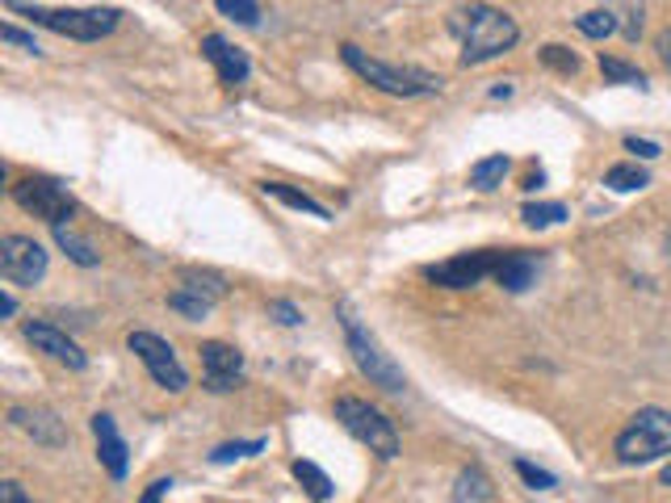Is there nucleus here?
<instances>
[{"mask_svg":"<svg viewBox=\"0 0 671 503\" xmlns=\"http://www.w3.org/2000/svg\"><path fill=\"white\" fill-rule=\"evenodd\" d=\"M449 34L461 42V67H475V63H487L503 51H512L521 39V25L512 21V13H503L496 4L470 0V4H458L449 13Z\"/></svg>","mask_w":671,"mask_h":503,"instance_id":"f257e3e1","label":"nucleus"},{"mask_svg":"<svg viewBox=\"0 0 671 503\" xmlns=\"http://www.w3.org/2000/svg\"><path fill=\"white\" fill-rule=\"evenodd\" d=\"M336 319H340V328H344V344H349V353H353V365L370 377V386L391 390V395H403V386H407L403 365H398L391 353H382L377 335L356 319L353 307H349V302H336Z\"/></svg>","mask_w":671,"mask_h":503,"instance_id":"f03ea898","label":"nucleus"},{"mask_svg":"<svg viewBox=\"0 0 671 503\" xmlns=\"http://www.w3.org/2000/svg\"><path fill=\"white\" fill-rule=\"evenodd\" d=\"M13 13H25V18L42 25V30H51V34H63V39L72 42H97L105 34H114V25H118V9H109V4H97V9H46V4H30V0H4Z\"/></svg>","mask_w":671,"mask_h":503,"instance_id":"7ed1b4c3","label":"nucleus"},{"mask_svg":"<svg viewBox=\"0 0 671 503\" xmlns=\"http://www.w3.org/2000/svg\"><path fill=\"white\" fill-rule=\"evenodd\" d=\"M344 63L353 67L361 81H370L374 88L391 93V97H428V93H440V76L424 72V67H398V63H382L374 55H365L356 42H344L340 46Z\"/></svg>","mask_w":671,"mask_h":503,"instance_id":"20e7f679","label":"nucleus"},{"mask_svg":"<svg viewBox=\"0 0 671 503\" xmlns=\"http://www.w3.org/2000/svg\"><path fill=\"white\" fill-rule=\"evenodd\" d=\"M613 453L621 465H647L671 453V411L663 407H642L613 440Z\"/></svg>","mask_w":671,"mask_h":503,"instance_id":"39448f33","label":"nucleus"},{"mask_svg":"<svg viewBox=\"0 0 671 503\" xmlns=\"http://www.w3.org/2000/svg\"><path fill=\"white\" fill-rule=\"evenodd\" d=\"M336 419L344 424V432L349 437H356L370 453H377V458H395L398 453V432H395V419L386 416L382 407H374V403H365V398H336Z\"/></svg>","mask_w":671,"mask_h":503,"instance_id":"423d86ee","label":"nucleus"},{"mask_svg":"<svg viewBox=\"0 0 671 503\" xmlns=\"http://www.w3.org/2000/svg\"><path fill=\"white\" fill-rule=\"evenodd\" d=\"M13 202H18L25 214H34L42 223H51V227H63V223H72V214H76V197H72V189L55 181V176H21L18 185H13Z\"/></svg>","mask_w":671,"mask_h":503,"instance_id":"0eeeda50","label":"nucleus"},{"mask_svg":"<svg viewBox=\"0 0 671 503\" xmlns=\"http://www.w3.org/2000/svg\"><path fill=\"white\" fill-rule=\"evenodd\" d=\"M126 349L143 361L147 374H151V382H156V386H164L168 395H181V390L189 386L185 365L177 361L172 344H168V340H160L156 332H130V335H126Z\"/></svg>","mask_w":671,"mask_h":503,"instance_id":"6e6552de","label":"nucleus"},{"mask_svg":"<svg viewBox=\"0 0 671 503\" xmlns=\"http://www.w3.org/2000/svg\"><path fill=\"white\" fill-rule=\"evenodd\" d=\"M503 252L496 248H482V252H461L454 260H440V265H428L424 277L440 286V290H470V286H479L482 277H496L500 269Z\"/></svg>","mask_w":671,"mask_h":503,"instance_id":"1a4fd4ad","label":"nucleus"},{"mask_svg":"<svg viewBox=\"0 0 671 503\" xmlns=\"http://www.w3.org/2000/svg\"><path fill=\"white\" fill-rule=\"evenodd\" d=\"M0 272L13 286H39L46 277V252L30 235H4L0 239Z\"/></svg>","mask_w":671,"mask_h":503,"instance_id":"9d476101","label":"nucleus"},{"mask_svg":"<svg viewBox=\"0 0 671 503\" xmlns=\"http://www.w3.org/2000/svg\"><path fill=\"white\" fill-rule=\"evenodd\" d=\"M202 374H206V386L214 395H227L244 377V353L223 344V340H206L202 344Z\"/></svg>","mask_w":671,"mask_h":503,"instance_id":"9b49d317","label":"nucleus"},{"mask_svg":"<svg viewBox=\"0 0 671 503\" xmlns=\"http://www.w3.org/2000/svg\"><path fill=\"white\" fill-rule=\"evenodd\" d=\"M25 340H30L39 353L51 356V361L67 365V370H84V365H88V356L81 353V344H76L67 332H60L55 323H46V319H30V323H25Z\"/></svg>","mask_w":671,"mask_h":503,"instance_id":"f8f14e48","label":"nucleus"},{"mask_svg":"<svg viewBox=\"0 0 671 503\" xmlns=\"http://www.w3.org/2000/svg\"><path fill=\"white\" fill-rule=\"evenodd\" d=\"M9 424L18 432H25L34 445H46V449L67 445V428H63V419L51 407H9Z\"/></svg>","mask_w":671,"mask_h":503,"instance_id":"ddd939ff","label":"nucleus"},{"mask_svg":"<svg viewBox=\"0 0 671 503\" xmlns=\"http://www.w3.org/2000/svg\"><path fill=\"white\" fill-rule=\"evenodd\" d=\"M202 55L210 60V67L219 72V81L223 84H244L252 76V60L244 46H235L231 39H223V34H206L202 39Z\"/></svg>","mask_w":671,"mask_h":503,"instance_id":"4468645a","label":"nucleus"},{"mask_svg":"<svg viewBox=\"0 0 671 503\" xmlns=\"http://www.w3.org/2000/svg\"><path fill=\"white\" fill-rule=\"evenodd\" d=\"M93 437H97V458H102V465L109 470V479L123 482L130 458H126V440H123V432H118L114 416L97 411V416H93Z\"/></svg>","mask_w":671,"mask_h":503,"instance_id":"2eb2a0df","label":"nucleus"},{"mask_svg":"<svg viewBox=\"0 0 671 503\" xmlns=\"http://www.w3.org/2000/svg\"><path fill=\"white\" fill-rule=\"evenodd\" d=\"M496 281H500L508 293H524L533 281H537V256H533V252H521V248L503 252L500 269H496Z\"/></svg>","mask_w":671,"mask_h":503,"instance_id":"dca6fc26","label":"nucleus"},{"mask_svg":"<svg viewBox=\"0 0 671 503\" xmlns=\"http://www.w3.org/2000/svg\"><path fill=\"white\" fill-rule=\"evenodd\" d=\"M260 193H265V197H277V202H286L290 210H302V214H311V218H323V223L332 218L328 206H319V202L307 197L302 189H290V185H281V181H260Z\"/></svg>","mask_w":671,"mask_h":503,"instance_id":"f3484780","label":"nucleus"},{"mask_svg":"<svg viewBox=\"0 0 671 503\" xmlns=\"http://www.w3.org/2000/svg\"><path fill=\"white\" fill-rule=\"evenodd\" d=\"M454 500L458 503H491L496 500V486H491V479L482 474L479 465H466L458 474V482H454Z\"/></svg>","mask_w":671,"mask_h":503,"instance_id":"a211bd4d","label":"nucleus"},{"mask_svg":"<svg viewBox=\"0 0 671 503\" xmlns=\"http://www.w3.org/2000/svg\"><path fill=\"white\" fill-rule=\"evenodd\" d=\"M181 290L198 293V298H206V302H223V298H227V281H223L219 272L185 269L181 272Z\"/></svg>","mask_w":671,"mask_h":503,"instance_id":"6ab92c4d","label":"nucleus"},{"mask_svg":"<svg viewBox=\"0 0 671 503\" xmlns=\"http://www.w3.org/2000/svg\"><path fill=\"white\" fill-rule=\"evenodd\" d=\"M294 470V479L302 482V491H307V495H311L315 503H323V500H332V479H328V474H323V470H319V465H315V461H294L290 465Z\"/></svg>","mask_w":671,"mask_h":503,"instance_id":"aec40b11","label":"nucleus"},{"mask_svg":"<svg viewBox=\"0 0 671 503\" xmlns=\"http://www.w3.org/2000/svg\"><path fill=\"white\" fill-rule=\"evenodd\" d=\"M508 168H512V160L508 156H487V160H479V164L470 168V185L479 189V193H491V189L503 185V176H508Z\"/></svg>","mask_w":671,"mask_h":503,"instance_id":"412c9836","label":"nucleus"},{"mask_svg":"<svg viewBox=\"0 0 671 503\" xmlns=\"http://www.w3.org/2000/svg\"><path fill=\"white\" fill-rule=\"evenodd\" d=\"M51 231H55V244H60V248L67 252V256H72L81 269H93V265L102 260V256H97V248H93L84 235H76V231L67 227V223H63V227H51Z\"/></svg>","mask_w":671,"mask_h":503,"instance_id":"4be33fe9","label":"nucleus"},{"mask_svg":"<svg viewBox=\"0 0 671 503\" xmlns=\"http://www.w3.org/2000/svg\"><path fill=\"white\" fill-rule=\"evenodd\" d=\"M605 185L613 193H633V189H647L650 185V172L638 164H613L605 172Z\"/></svg>","mask_w":671,"mask_h":503,"instance_id":"5701e85b","label":"nucleus"},{"mask_svg":"<svg viewBox=\"0 0 671 503\" xmlns=\"http://www.w3.org/2000/svg\"><path fill=\"white\" fill-rule=\"evenodd\" d=\"M579 25V34L584 39H608V34H617V18H613V9H592V13H579L575 18Z\"/></svg>","mask_w":671,"mask_h":503,"instance_id":"b1692460","label":"nucleus"},{"mask_svg":"<svg viewBox=\"0 0 671 503\" xmlns=\"http://www.w3.org/2000/svg\"><path fill=\"white\" fill-rule=\"evenodd\" d=\"M521 218L533 231H542V227H554V223H563L566 206H563V202H529V206L521 210Z\"/></svg>","mask_w":671,"mask_h":503,"instance_id":"393cba45","label":"nucleus"},{"mask_svg":"<svg viewBox=\"0 0 671 503\" xmlns=\"http://www.w3.org/2000/svg\"><path fill=\"white\" fill-rule=\"evenodd\" d=\"M537 60H542L550 72H558V76H575V72H579V55H575V51H566V46H558V42L542 46V51H537Z\"/></svg>","mask_w":671,"mask_h":503,"instance_id":"a878e982","label":"nucleus"},{"mask_svg":"<svg viewBox=\"0 0 671 503\" xmlns=\"http://www.w3.org/2000/svg\"><path fill=\"white\" fill-rule=\"evenodd\" d=\"M600 72H605V81H613V84H638V88H647V72L626 60H608V55H600Z\"/></svg>","mask_w":671,"mask_h":503,"instance_id":"bb28decb","label":"nucleus"},{"mask_svg":"<svg viewBox=\"0 0 671 503\" xmlns=\"http://www.w3.org/2000/svg\"><path fill=\"white\" fill-rule=\"evenodd\" d=\"M168 307L177 314H185V319H206L210 311H214V302H206V298H198V293H189V290H177L168 293Z\"/></svg>","mask_w":671,"mask_h":503,"instance_id":"cd10ccee","label":"nucleus"},{"mask_svg":"<svg viewBox=\"0 0 671 503\" xmlns=\"http://www.w3.org/2000/svg\"><path fill=\"white\" fill-rule=\"evenodd\" d=\"M214 9L235 21V25H256L260 21V4L256 0H214Z\"/></svg>","mask_w":671,"mask_h":503,"instance_id":"c85d7f7f","label":"nucleus"},{"mask_svg":"<svg viewBox=\"0 0 671 503\" xmlns=\"http://www.w3.org/2000/svg\"><path fill=\"white\" fill-rule=\"evenodd\" d=\"M260 449H265V440H231V445H219V449L210 453V461H214V465H227V461L252 458V453H260Z\"/></svg>","mask_w":671,"mask_h":503,"instance_id":"c756f323","label":"nucleus"},{"mask_svg":"<svg viewBox=\"0 0 671 503\" xmlns=\"http://www.w3.org/2000/svg\"><path fill=\"white\" fill-rule=\"evenodd\" d=\"M516 474H521L533 491H550V486H554V474H550V470H542V465H533V461H524V458L516 461Z\"/></svg>","mask_w":671,"mask_h":503,"instance_id":"7c9ffc66","label":"nucleus"},{"mask_svg":"<svg viewBox=\"0 0 671 503\" xmlns=\"http://www.w3.org/2000/svg\"><path fill=\"white\" fill-rule=\"evenodd\" d=\"M269 314L277 319V323H286V328H298V323H302V311H298L294 302H286V298L269 302Z\"/></svg>","mask_w":671,"mask_h":503,"instance_id":"2f4dec72","label":"nucleus"},{"mask_svg":"<svg viewBox=\"0 0 671 503\" xmlns=\"http://www.w3.org/2000/svg\"><path fill=\"white\" fill-rule=\"evenodd\" d=\"M0 39L13 42V46H25V51H34V55H42V46L34 42V34H21L18 25H0Z\"/></svg>","mask_w":671,"mask_h":503,"instance_id":"473e14b6","label":"nucleus"},{"mask_svg":"<svg viewBox=\"0 0 671 503\" xmlns=\"http://www.w3.org/2000/svg\"><path fill=\"white\" fill-rule=\"evenodd\" d=\"M626 151H633L638 160H659V151H663V147L650 143V139H638V135H629V139H626Z\"/></svg>","mask_w":671,"mask_h":503,"instance_id":"72a5a7b5","label":"nucleus"},{"mask_svg":"<svg viewBox=\"0 0 671 503\" xmlns=\"http://www.w3.org/2000/svg\"><path fill=\"white\" fill-rule=\"evenodd\" d=\"M0 503H34L30 495H25V486L21 482H0Z\"/></svg>","mask_w":671,"mask_h":503,"instance_id":"f704fd0d","label":"nucleus"},{"mask_svg":"<svg viewBox=\"0 0 671 503\" xmlns=\"http://www.w3.org/2000/svg\"><path fill=\"white\" fill-rule=\"evenodd\" d=\"M654 51H659V60H663V67L671 72V25L654 39Z\"/></svg>","mask_w":671,"mask_h":503,"instance_id":"c9c22d12","label":"nucleus"},{"mask_svg":"<svg viewBox=\"0 0 671 503\" xmlns=\"http://www.w3.org/2000/svg\"><path fill=\"white\" fill-rule=\"evenodd\" d=\"M168 486H172V479H156L151 486H147L143 503H160V495H168Z\"/></svg>","mask_w":671,"mask_h":503,"instance_id":"e433bc0d","label":"nucleus"},{"mask_svg":"<svg viewBox=\"0 0 671 503\" xmlns=\"http://www.w3.org/2000/svg\"><path fill=\"white\" fill-rule=\"evenodd\" d=\"M13 311H18V298H13V293H4V298H0V314L9 319Z\"/></svg>","mask_w":671,"mask_h":503,"instance_id":"4c0bfd02","label":"nucleus"},{"mask_svg":"<svg viewBox=\"0 0 671 503\" xmlns=\"http://www.w3.org/2000/svg\"><path fill=\"white\" fill-rule=\"evenodd\" d=\"M663 486H671V461L663 465Z\"/></svg>","mask_w":671,"mask_h":503,"instance_id":"58836bf2","label":"nucleus"},{"mask_svg":"<svg viewBox=\"0 0 671 503\" xmlns=\"http://www.w3.org/2000/svg\"><path fill=\"white\" fill-rule=\"evenodd\" d=\"M668 260H671V235H668Z\"/></svg>","mask_w":671,"mask_h":503,"instance_id":"ea45409f","label":"nucleus"}]
</instances>
